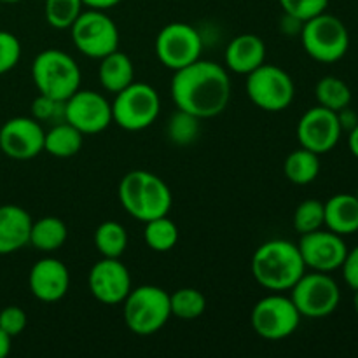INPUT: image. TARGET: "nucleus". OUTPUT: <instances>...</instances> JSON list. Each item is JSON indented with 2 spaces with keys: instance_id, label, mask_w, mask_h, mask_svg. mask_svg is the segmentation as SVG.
<instances>
[{
  "instance_id": "79ce46f5",
  "label": "nucleus",
  "mask_w": 358,
  "mask_h": 358,
  "mask_svg": "<svg viewBox=\"0 0 358 358\" xmlns=\"http://www.w3.org/2000/svg\"><path fill=\"white\" fill-rule=\"evenodd\" d=\"M353 306H355V311L358 315V290H355V297H353Z\"/></svg>"
},
{
  "instance_id": "72a5a7b5",
  "label": "nucleus",
  "mask_w": 358,
  "mask_h": 358,
  "mask_svg": "<svg viewBox=\"0 0 358 358\" xmlns=\"http://www.w3.org/2000/svg\"><path fill=\"white\" fill-rule=\"evenodd\" d=\"M283 13L301 21L311 20L317 14L325 13L329 0H280Z\"/></svg>"
},
{
  "instance_id": "58836bf2",
  "label": "nucleus",
  "mask_w": 358,
  "mask_h": 358,
  "mask_svg": "<svg viewBox=\"0 0 358 358\" xmlns=\"http://www.w3.org/2000/svg\"><path fill=\"white\" fill-rule=\"evenodd\" d=\"M83 6L90 7V9H98V10H107L115 7L117 3H121L122 0H80Z\"/></svg>"
},
{
  "instance_id": "37998d69",
  "label": "nucleus",
  "mask_w": 358,
  "mask_h": 358,
  "mask_svg": "<svg viewBox=\"0 0 358 358\" xmlns=\"http://www.w3.org/2000/svg\"><path fill=\"white\" fill-rule=\"evenodd\" d=\"M2 3H16V2H21V0H0Z\"/></svg>"
},
{
  "instance_id": "c03bdc74",
  "label": "nucleus",
  "mask_w": 358,
  "mask_h": 358,
  "mask_svg": "<svg viewBox=\"0 0 358 358\" xmlns=\"http://www.w3.org/2000/svg\"><path fill=\"white\" fill-rule=\"evenodd\" d=\"M355 196H357V199H358V187H357V192H355Z\"/></svg>"
},
{
  "instance_id": "2f4dec72",
  "label": "nucleus",
  "mask_w": 358,
  "mask_h": 358,
  "mask_svg": "<svg viewBox=\"0 0 358 358\" xmlns=\"http://www.w3.org/2000/svg\"><path fill=\"white\" fill-rule=\"evenodd\" d=\"M294 229L299 234L313 233L325 224V208L320 199H304L294 212Z\"/></svg>"
},
{
  "instance_id": "20e7f679",
  "label": "nucleus",
  "mask_w": 358,
  "mask_h": 358,
  "mask_svg": "<svg viewBox=\"0 0 358 358\" xmlns=\"http://www.w3.org/2000/svg\"><path fill=\"white\" fill-rule=\"evenodd\" d=\"M126 327L136 336H152L171 317L170 294L156 285H140L122 301Z\"/></svg>"
},
{
  "instance_id": "5701e85b",
  "label": "nucleus",
  "mask_w": 358,
  "mask_h": 358,
  "mask_svg": "<svg viewBox=\"0 0 358 358\" xmlns=\"http://www.w3.org/2000/svg\"><path fill=\"white\" fill-rule=\"evenodd\" d=\"M83 133L70 122L63 121L52 124V128L45 131L44 150L55 157H72L83 149Z\"/></svg>"
},
{
  "instance_id": "bb28decb",
  "label": "nucleus",
  "mask_w": 358,
  "mask_h": 358,
  "mask_svg": "<svg viewBox=\"0 0 358 358\" xmlns=\"http://www.w3.org/2000/svg\"><path fill=\"white\" fill-rule=\"evenodd\" d=\"M315 96L318 105L334 112L343 110L352 103V90L345 80L336 76L322 77L315 87Z\"/></svg>"
},
{
  "instance_id": "4c0bfd02",
  "label": "nucleus",
  "mask_w": 358,
  "mask_h": 358,
  "mask_svg": "<svg viewBox=\"0 0 358 358\" xmlns=\"http://www.w3.org/2000/svg\"><path fill=\"white\" fill-rule=\"evenodd\" d=\"M338 119H339V124H341V128L348 129V131H352V129L355 128L357 122H358V115L353 110H350V107L339 110L338 112Z\"/></svg>"
},
{
  "instance_id": "9d476101",
  "label": "nucleus",
  "mask_w": 358,
  "mask_h": 358,
  "mask_svg": "<svg viewBox=\"0 0 358 358\" xmlns=\"http://www.w3.org/2000/svg\"><path fill=\"white\" fill-rule=\"evenodd\" d=\"M247 93L252 103L262 110L282 112L294 101L296 86L285 70L264 62L247 76Z\"/></svg>"
},
{
  "instance_id": "e433bc0d",
  "label": "nucleus",
  "mask_w": 358,
  "mask_h": 358,
  "mask_svg": "<svg viewBox=\"0 0 358 358\" xmlns=\"http://www.w3.org/2000/svg\"><path fill=\"white\" fill-rule=\"evenodd\" d=\"M341 269L346 285H348L350 289L358 290V245L353 250H348Z\"/></svg>"
},
{
  "instance_id": "2eb2a0df",
  "label": "nucleus",
  "mask_w": 358,
  "mask_h": 358,
  "mask_svg": "<svg viewBox=\"0 0 358 358\" xmlns=\"http://www.w3.org/2000/svg\"><path fill=\"white\" fill-rule=\"evenodd\" d=\"M297 247L306 268L320 273H332L341 268L348 254V247L343 236L329 229H317L313 233L301 234Z\"/></svg>"
},
{
  "instance_id": "cd10ccee",
  "label": "nucleus",
  "mask_w": 358,
  "mask_h": 358,
  "mask_svg": "<svg viewBox=\"0 0 358 358\" xmlns=\"http://www.w3.org/2000/svg\"><path fill=\"white\" fill-rule=\"evenodd\" d=\"M143 240L150 250L170 252L178 241L177 224L168 219V215L149 220L145 222V229H143Z\"/></svg>"
},
{
  "instance_id": "393cba45",
  "label": "nucleus",
  "mask_w": 358,
  "mask_h": 358,
  "mask_svg": "<svg viewBox=\"0 0 358 358\" xmlns=\"http://www.w3.org/2000/svg\"><path fill=\"white\" fill-rule=\"evenodd\" d=\"M283 173H285L287 180L296 185L311 184L317 180L318 173H320V156L301 147L287 156L285 163H283Z\"/></svg>"
},
{
  "instance_id": "ea45409f",
  "label": "nucleus",
  "mask_w": 358,
  "mask_h": 358,
  "mask_svg": "<svg viewBox=\"0 0 358 358\" xmlns=\"http://www.w3.org/2000/svg\"><path fill=\"white\" fill-rule=\"evenodd\" d=\"M348 147L352 150L353 156L358 159V122L352 131H348Z\"/></svg>"
},
{
  "instance_id": "7c9ffc66",
  "label": "nucleus",
  "mask_w": 358,
  "mask_h": 358,
  "mask_svg": "<svg viewBox=\"0 0 358 358\" xmlns=\"http://www.w3.org/2000/svg\"><path fill=\"white\" fill-rule=\"evenodd\" d=\"M199 121H201V119H198L196 115L177 108V112H175L170 117V121H168V138H170L175 145H189V143H192L198 138Z\"/></svg>"
},
{
  "instance_id": "f8f14e48",
  "label": "nucleus",
  "mask_w": 358,
  "mask_h": 358,
  "mask_svg": "<svg viewBox=\"0 0 358 358\" xmlns=\"http://www.w3.org/2000/svg\"><path fill=\"white\" fill-rule=\"evenodd\" d=\"M203 41L192 24L175 23L161 28L156 37V56L166 69L180 70L199 59Z\"/></svg>"
},
{
  "instance_id": "7ed1b4c3",
  "label": "nucleus",
  "mask_w": 358,
  "mask_h": 358,
  "mask_svg": "<svg viewBox=\"0 0 358 358\" xmlns=\"http://www.w3.org/2000/svg\"><path fill=\"white\" fill-rule=\"evenodd\" d=\"M117 194L122 208L143 224L168 215L173 201L166 182L147 170L128 171L119 184Z\"/></svg>"
},
{
  "instance_id": "c9c22d12",
  "label": "nucleus",
  "mask_w": 358,
  "mask_h": 358,
  "mask_svg": "<svg viewBox=\"0 0 358 358\" xmlns=\"http://www.w3.org/2000/svg\"><path fill=\"white\" fill-rule=\"evenodd\" d=\"M27 313L20 306H7L0 311V329L9 338H16L27 327Z\"/></svg>"
},
{
  "instance_id": "aec40b11",
  "label": "nucleus",
  "mask_w": 358,
  "mask_h": 358,
  "mask_svg": "<svg viewBox=\"0 0 358 358\" xmlns=\"http://www.w3.org/2000/svg\"><path fill=\"white\" fill-rule=\"evenodd\" d=\"M224 59L229 70L241 76H248L266 62L264 41L255 34L238 35L226 48Z\"/></svg>"
},
{
  "instance_id": "412c9836",
  "label": "nucleus",
  "mask_w": 358,
  "mask_h": 358,
  "mask_svg": "<svg viewBox=\"0 0 358 358\" xmlns=\"http://www.w3.org/2000/svg\"><path fill=\"white\" fill-rule=\"evenodd\" d=\"M325 208V224L329 231L339 234V236H348L358 231V199L355 194H341L332 196L329 201L324 203Z\"/></svg>"
},
{
  "instance_id": "ddd939ff",
  "label": "nucleus",
  "mask_w": 358,
  "mask_h": 358,
  "mask_svg": "<svg viewBox=\"0 0 358 358\" xmlns=\"http://www.w3.org/2000/svg\"><path fill=\"white\" fill-rule=\"evenodd\" d=\"M341 133L343 128L339 124L338 112L329 110L322 105L304 112L297 122V140L301 147L318 156L331 152L338 145Z\"/></svg>"
},
{
  "instance_id": "1a4fd4ad",
  "label": "nucleus",
  "mask_w": 358,
  "mask_h": 358,
  "mask_svg": "<svg viewBox=\"0 0 358 358\" xmlns=\"http://www.w3.org/2000/svg\"><path fill=\"white\" fill-rule=\"evenodd\" d=\"M290 299L299 310L301 317L325 318L338 310L341 290L329 273H304L290 289Z\"/></svg>"
},
{
  "instance_id": "f704fd0d",
  "label": "nucleus",
  "mask_w": 358,
  "mask_h": 358,
  "mask_svg": "<svg viewBox=\"0 0 358 358\" xmlns=\"http://www.w3.org/2000/svg\"><path fill=\"white\" fill-rule=\"evenodd\" d=\"M21 58V44L10 31L0 30V76L10 72Z\"/></svg>"
},
{
  "instance_id": "a19ab883",
  "label": "nucleus",
  "mask_w": 358,
  "mask_h": 358,
  "mask_svg": "<svg viewBox=\"0 0 358 358\" xmlns=\"http://www.w3.org/2000/svg\"><path fill=\"white\" fill-rule=\"evenodd\" d=\"M10 339H13V338H9V336H7L6 332L0 329V358H6L7 355H9Z\"/></svg>"
},
{
  "instance_id": "a211bd4d",
  "label": "nucleus",
  "mask_w": 358,
  "mask_h": 358,
  "mask_svg": "<svg viewBox=\"0 0 358 358\" xmlns=\"http://www.w3.org/2000/svg\"><path fill=\"white\" fill-rule=\"evenodd\" d=\"M30 292L42 303H58L66 296L70 287L69 268L52 257L35 262L28 276Z\"/></svg>"
},
{
  "instance_id": "423d86ee",
  "label": "nucleus",
  "mask_w": 358,
  "mask_h": 358,
  "mask_svg": "<svg viewBox=\"0 0 358 358\" xmlns=\"http://www.w3.org/2000/svg\"><path fill=\"white\" fill-rule=\"evenodd\" d=\"M304 51L320 63L339 62L350 49V34L338 16L322 13L304 21L301 28Z\"/></svg>"
},
{
  "instance_id": "a878e982",
  "label": "nucleus",
  "mask_w": 358,
  "mask_h": 358,
  "mask_svg": "<svg viewBox=\"0 0 358 358\" xmlns=\"http://www.w3.org/2000/svg\"><path fill=\"white\" fill-rule=\"evenodd\" d=\"M94 247L101 257L119 259L128 247V233L124 226L115 220H105L94 231Z\"/></svg>"
},
{
  "instance_id": "6ab92c4d",
  "label": "nucleus",
  "mask_w": 358,
  "mask_h": 358,
  "mask_svg": "<svg viewBox=\"0 0 358 358\" xmlns=\"http://www.w3.org/2000/svg\"><path fill=\"white\" fill-rule=\"evenodd\" d=\"M31 217L17 205L0 206V255L14 254L30 243Z\"/></svg>"
},
{
  "instance_id": "b1692460",
  "label": "nucleus",
  "mask_w": 358,
  "mask_h": 358,
  "mask_svg": "<svg viewBox=\"0 0 358 358\" xmlns=\"http://www.w3.org/2000/svg\"><path fill=\"white\" fill-rule=\"evenodd\" d=\"M69 238L66 224L58 217H42L37 222H31L30 243L41 252H55L65 245Z\"/></svg>"
},
{
  "instance_id": "a18cd8bd",
  "label": "nucleus",
  "mask_w": 358,
  "mask_h": 358,
  "mask_svg": "<svg viewBox=\"0 0 358 358\" xmlns=\"http://www.w3.org/2000/svg\"><path fill=\"white\" fill-rule=\"evenodd\" d=\"M0 3H2V2H0Z\"/></svg>"
},
{
  "instance_id": "6e6552de",
  "label": "nucleus",
  "mask_w": 358,
  "mask_h": 358,
  "mask_svg": "<svg viewBox=\"0 0 358 358\" xmlns=\"http://www.w3.org/2000/svg\"><path fill=\"white\" fill-rule=\"evenodd\" d=\"M69 30L76 48L87 58L101 59L119 49L117 24L105 10H83Z\"/></svg>"
},
{
  "instance_id": "c756f323",
  "label": "nucleus",
  "mask_w": 358,
  "mask_h": 358,
  "mask_svg": "<svg viewBox=\"0 0 358 358\" xmlns=\"http://www.w3.org/2000/svg\"><path fill=\"white\" fill-rule=\"evenodd\" d=\"M45 21L56 30H69L83 13L80 0H45Z\"/></svg>"
},
{
  "instance_id": "4be33fe9",
  "label": "nucleus",
  "mask_w": 358,
  "mask_h": 358,
  "mask_svg": "<svg viewBox=\"0 0 358 358\" xmlns=\"http://www.w3.org/2000/svg\"><path fill=\"white\" fill-rule=\"evenodd\" d=\"M98 77L103 90L115 94L135 80V66H133L131 58L117 49L100 59Z\"/></svg>"
},
{
  "instance_id": "473e14b6",
  "label": "nucleus",
  "mask_w": 358,
  "mask_h": 358,
  "mask_svg": "<svg viewBox=\"0 0 358 358\" xmlns=\"http://www.w3.org/2000/svg\"><path fill=\"white\" fill-rule=\"evenodd\" d=\"M65 100H56V98L48 96V94H38L31 103V117L37 119L38 122H58L66 121L65 119Z\"/></svg>"
},
{
  "instance_id": "f03ea898",
  "label": "nucleus",
  "mask_w": 358,
  "mask_h": 358,
  "mask_svg": "<svg viewBox=\"0 0 358 358\" xmlns=\"http://www.w3.org/2000/svg\"><path fill=\"white\" fill-rule=\"evenodd\" d=\"M306 273L299 247L289 240H269L252 257V275L271 292H287Z\"/></svg>"
},
{
  "instance_id": "9b49d317",
  "label": "nucleus",
  "mask_w": 358,
  "mask_h": 358,
  "mask_svg": "<svg viewBox=\"0 0 358 358\" xmlns=\"http://www.w3.org/2000/svg\"><path fill=\"white\" fill-rule=\"evenodd\" d=\"M301 318L303 317L290 297L282 296V292H273L255 303L252 310V327L261 338L280 341L297 331Z\"/></svg>"
},
{
  "instance_id": "f3484780",
  "label": "nucleus",
  "mask_w": 358,
  "mask_h": 358,
  "mask_svg": "<svg viewBox=\"0 0 358 358\" xmlns=\"http://www.w3.org/2000/svg\"><path fill=\"white\" fill-rule=\"evenodd\" d=\"M87 287L91 296L101 304L115 306L121 304L131 290V275L119 259L103 257L91 268Z\"/></svg>"
},
{
  "instance_id": "39448f33",
  "label": "nucleus",
  "mask_w": 358,
  "mask_h": 358,
  "mask_svg": "<svg viewBox=\"0 0 358 358\" xmlns=\"http://www.w3.org/2000/svg\"><path fill=\"white\" fill-rule=\"evenodd\" d=\"M31 79L41 94L69 100L80 90V69L76 59L62 49H45L31 63Z\"/></svg>"
},
{
  "instance_id": "f257e3e1",
  "label": "nucleus",
  "mask_w": 358,
  "mask_h": 358,
  "mask_svg": "<svg viewBox=\"0 0 358 358\" xmlns=\"http://www.w3.org/2000/svg\"><path fill=\"white\" fill-rule=\"evenodd\" d=\"M170 93L177 108L198 119H210L226 110L231 100V79L219 63L196 59L175 70Z\"/></svg>"
},
{
  "instance_id": "c85d7f7f",
  "label": "nucleus",
  "mask_w": 358,
  "mask_h": 358,
  "mask_svg": "<svg viewBox=\"0 0 358 358\" xmlns=\"http://www.w3.org/2000/svg\"><path fill=\"white\" fill-rule=\"evenodd\" d=\"M171 315L180 320H196L206 310V297L198 289L184 287L177 292L170 294Z\"/></svg>"
},
{
  "instance_id": "dca6fc26",
  "label": "nucleus",
  "mask_w": 358,
  "mask_h": 358,
  "mask_svg": "<svg viewBox=\"0 0 358 358\" xmlns=\"http://www.w3.org/2000/svg\"><path fill=\"white\" fill-rule=\"evenodd\" d=\"M45 131L34 117H13L0 128V150L10 159L27 161L44 150Z\"/></svg>"
},
{
  "instance_id": "0eeeda50",
  "label": "nucleus",
  "mask_w": 358,
  "mask_h": 358,
  "mask_svg": "<svg viewBox=\"0 0 358 358\" xmlns=\"http://www.w3.org/2000/svg\"><path fill=\"white\" fill-rule=\"evenodd\" d=\"M112 122L126 131H142L154 124L161 112V98L152 86L135 83L115 93L112 101Z\"/></svg>"
},
{
  "instance_id": "4468645a",
  "label": "nucleus",
  "mask_w": 358,
  "mask_h": 358,
  "mask_svg": "<svg viewBox=\"0 0 358 358\" xmlns=\"http://www.w3.org/2000/svg\"><path fill=\"white\" fill-rule=\"evenodd\" d=\"M65 119L83 135H96L112 122V105L91 90H77L65 103Z\"/></svg>"
}]
</instances>
